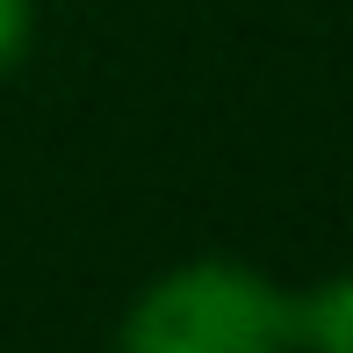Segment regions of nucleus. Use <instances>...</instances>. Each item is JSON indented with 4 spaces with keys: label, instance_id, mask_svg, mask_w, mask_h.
I'll return each mask as SVG.
<instances>
[{
    "label": "nucleus",
    "instance_id": "1",
    "mask_svg": "<svg viewBox=\"0 0 353 353\" xmlns=\"http://www.w3.org/2000/svg\"><path fill=\"white\" fill-rule=\"evenodd\" d=\"M116 353H288V296L245 260L166 267L123 310Z\"/></svg>",
    "mask_w": 353,
    "mask_h": 353
},
{
    "label": "nucleus",
    "instance_id": "2",
    "mask_svg": "<svg viewBox=\"0 0 353 353\" xmlns=\"http://www.w3.org/2000/svg\"><path fill=\"white\" fill-rule=\"evenodd\" d=\"M288 353H353V274L288 296Z\"/></svg>",
    "mask_w": 353,
    "mask_h": 353
},
{
    "label": "nucleus",
    "instance_id": "3",
    "mask_svg": "<svg viewBox=\"0 0 353 353\" xmlns=\"http://www.w3.org/2000/svg\"><path fill=\"white\" fill-rule=\"evenodd\" d=\"M37 43V0H0V79L29 58Z\"/></svg>",
    "mask_w": 353,
    "mask_h": 353
}]
</instances>
